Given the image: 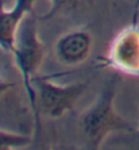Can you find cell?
Returning a JSON list of instances; mask_svg holds the SVG:
<instances>
[{
    "label": "cell",
    "instance_id": "277c9868",
    "mask_svg": "<svg viewBox=\"0 0 139 150\" xmlns=\"http://www.w3.org/2000/svg\"><path fill=\"white\" fill-rule=\"evenodd\" d=\"M107 62L120 73L139 76V27L131 25L119 31L111 42Z\"/></svg>",
    "mask_w": 139,
    "mask_h": 150
},
{
    "label": "cell",
    "instance_id": "52a82bcc",
    "mask_svg": "<svg viewBox=\"0 0 139 150\" xmlns=\"http://www.w3.org/2000/svg\"><path fill=\"white\" fill-rule=\"evenodd\" d=\"M50 1V8L46 15H42L38 19L41 21H47L52 19L56 15L64 14H73L77 11H83L87 7H89L92 0H49Z\"/></svg>",
    "mask_w": 139,
    "mask_h": 150
},
{
    "label": "cell",
    "instance_id": "5b68a950",
    "mask_svg": "<svg viewBox=\"0 0 139 150\" xmlns=\"http://www.w3.org/2000/svg\"><path fill=\"white\" fill-rule=\"evenodd\" d=\"M35 0H16L12 8H3L0 3V49L4 52L14 50L18 30L25 18L32 11Z\"/></svg>",
    "mask_w": 139,
    "mask_h": 150
},
{
    "label": "cell",
    "instance_id": "ba28073f",
    "mask_svg": "<svg viewBox=\"0 0 139 150\" xmlns=\"http://www.w3.org/2000/svg\"><path fill=\"white\" fill-rule=\"evenodd\" d=\"M30 142H31V139L27 135H20V134L0 130V150L19 149V147L28 145Z\"/></svg>",
    "mask_w": 139,
    "mask_h": 150
},
{
    "label": "cell",
    "instance_id": "6da1fadb",
    "mask_svg": "<svg viewBox=\"0 0 139 150\" xmlns=\"http://www.w3.org/2000/svg\"><path fill=\"white\" fill-rule=\"evenodd\" d=\"M116 84V77L108 81L95 103L80 116L78 125L88 149H99L112 133H131L135 130L128 120L119 115L115 110Z\"/></svg>",
    "mask_w": 139,
    "mask_h": 150
},
{
    "label": "cell",
    "instance_id": "8992f818",
    "mask_svg": "<svg viewBox=\"0 0 139 150\" xmlns=\"http://www.w3.org/2000/svg\"><path fill=\"white\" fill-rule=\"evenodd\" d=\"M92 49V37L83 30L66 33L56 43V56L65 65H78L88 58Z\"/></svg>",
    "mask_w": 139,
    "mask_h": 150
},
{
    "label": "cell",
    "instance_id": "3957f363",
    "mask_svg": "<svg viewBox=\"0 0 139 150\" xmlns=\"http://www.w3.org/2000/svg\"><path fill=\"white\" fill-rule=\"evenodd\" d=\"M32 87L37 93L38 112L42 111L50 118H59L65 112L72 111L77 100L87 91V83H74L59 85L47 77L35 76Z\"/></svg>",
    "mask_w": 139,
    "mask_h": 150
},
{
    "label": "cell",
    "instance_id": "7a4b0ae2",
    "mask_svg": "<svg viewBox=\"0 0 139 150\" xmlns=\"http://www.w3.org/2000/svg\"><path fill=\"white\" fill-rule=\"evenodd\" d=\"M12 54H14L15 65L25 84L26 95L31 104V110L34 112L35 123H37V130H38L39 112L37 107V93L32 87V80L43 59V45L39 39L35 18L31 16V14L25 18V21L22 22L20 27L18 30Z\"/></svg>",
    "mask_w": 139,
    "mask_h": 150
}]
</instances>
